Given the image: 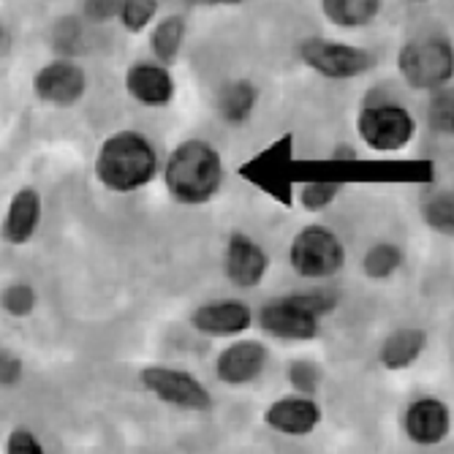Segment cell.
Instances as JSON below:
<instances>
[{"label": "cell", "mask_w": 454, "mask_h": 454, "mask_svg": "<svg viewBox=\"0 0 454 454\" xmlns=\"http://www.w3.org/2000/svg\"><path fill=\"white\" fill-rule=\"evenodd\" d=\"M63 25H66V33L58 30V35H55V47L68 58V55L74 52V41L79 38V27H76V22H71V20H66Z\"/></svg>", "instance_id": "cell-32"}, {"label": "cell", "mask_w": 454, "mask_h": 454, "mask_svg": "<svg viewBox=\"0 0 454 454\" xmlns=\"http://www.w3.org/2000/svg\"><path fill=\"white\" fill-rule=\"evenodd\" d=\"M38 223H41V196L35 188L25 185L9 201V210L4 218V239L9 245H25L35 234Z\"/></svg>", "instance_id": "cell-16"}, {"label": "cell", "mask_w": 454, "mask_h": 454, "mask_svg": "<svg viewBox=\"0 0 454 454\" xmlns=\"http://www.w3.org/2000/svg\"><path fill=\"white\" fill-rule=\"evenodd\" d=\"M338 193H340L338 183H308L300 193V201H302L305 210L318 213L326 207V204H333L338 199Z\"/></svg>", "instance_id": "cell-26"}, {"label": "cell", "mask_w": 454, "mask_h": 454, "mask_svg": "<svg viewBox=\"0 0 454 454\" xmlns=\"http://www.w3.org/2000/svg\"><path fill=\"white\" fill-rule=\"evenodd\" d=\"M267 346L259 340H237L218 354L215 376L229 387H245L256 381L267 367Z\"/></svg>", "instance_id": "cell-10"}, {"label": "cell", "mask_w": 454, "mask_h": 454, "mask_svg": "<svg viewBox=\"0 0 454 454\" xmlns=\"http://www.w3.org/2000/svg\"><path fill=\"white\" fill-rule=\"evenodd\" d=\"M300 58L308 68L326 79H354L367 74L370 68H376V55L354 47V44H340V41H329V38H308L300 47Z\"/></svg>", "instance_id": "cell-5"}, {"label": "cell", "mask_w": 454, "mask_h": 454, "mask_svg": "<svg viewBox=\"0 0 454 454\" xmlns=\"http://www.w3.org/2000/svg\"><path fill=\"white\" fill-rule=\"evenodd\" d=\"M356 134L359 139L381 153L403 150L417 134V122L408 109L395 104H379V106H364L356 114Z\"/></svg>", "instance_id": "cell-6"}, {"label": "cell", "mask_w": 454, "mask_h": 454, "mask_svg": "<svg viewBox=\"0 0 454 454\" xmlns=\"http://www.w3.org/2000/svg\"><path fill=\"white\" fill-rule=\"evenodd\" d=\"M335 158H354V150H348V147H338V150H335Z\"/></svg>", "instance_id": "cell-34"}, {"label": "cell", "mask_w": 454, "mask_h": 454, "mask_svg": "<svg viewBox=\"0 0 454 454\" xmlns=\"http://www.w3.org/2000/svg\"><path fill=\"white\" fill-rule=\"evenodd\" d=\"M288 262L302 278H329L346 262V247L326 226H305L288 245Z\"/></svg>", "instance_id": "cell-4"}, {"label": "cell", "mask_w": 454, "mask_h": 454, "mask_svg": "<svg viewBox=\"0 0 454 454\" xmlns=\"http://www.w3.org/2000/svg\"><path fill=\"white\" fill-rule=\"evenodd\" d=\"M33 93L52 106H74L88 93V74L74 60H52L33 76Z\"/></svg>", "instance_id": "cell-8"}, {"label": "cell", "mask_w": 454, "mask_h": 454, "mask_svg": "<svg viewBox=\"0 0 454 454\" xmlns=\"http://www.w3.org/2000/svg\"><path fill=\"white\" fill-rule=\"evenodd\" d=\"M122 4H126V0H85V4H82V12H85V17L90 22H109V20L120 17Z\"/></svg>", "instance_id": "cell-30"}, {"label": "cell", "mask_w": 454, "mask_h": 454, "mask_svg": "<svg viewBox=\"0 0 454 454\" xmlns=\"http://www.w3.org/2000/svg\"><path fill=\"white\" fill-rule=\"evenodd\" d=\"M397 71L414 90H441L454 76V47L443 35L408 41L397 55Z\"/></svg>", "instance_id": "cell-3"}, {"label": "cell", "mask_w": 454, "mask_h": 454, "mask_svg": "<svg viewBox=\"0 0 454 454\" xmlns=\"http://www.w3.org/2000/svg\"><path fill=\"white\" fill-rule=\"evenodd\" d=\"M126 90L137 104L160 109L175 98V79L163 63H137L126 71Z\"/></svg>", "instance_id": "cell-14"}, {"label": "cell", "mask_w": 454, "mask_h": 454, "mask_svg": "<svg viewBox=\"0 0 454 454\" xmlns=\"http://www.w3.org/2000/svg\"><path fill=\"white\" fill-rule=\"evenodd\" d=\"M427 348V333L425 329H397V333H392L381 351H379V359L387 370H405L414 364L422 351Z\"/></svg>", "instance_id": "cell-17"}, {"label": "cell", "mask_w": 454, "mask_h": 454, "mask_svg": "<svg viewBox=\"0 0 454 454\" xmlns=\"http://www.w3.org/2000/svg\"><path fill=\"white\" fill-rule=\"evenodd\" d=\"M183 44H185V20L180 14L163 17L150 33V50L158 58V63H163V66L177 60Z\"/></svg>", "instance_id": "cell-19"}, {"label": "cell", "mask_w": 454, "mask_h": 454, "mask_svg": "<svg viewBox=\"0 0 454 454\" xmlns=\"http://www.w3.org/2000/svg\"><path fill=\"white\" fill-rule=\"evenodd\" d=\"M270 267V256L264 247L245 237L242 231H234L226 242V275L239 288H256Z\"/></svg>", "instance_id": "cell-12"}, {"label": "cell", "mask_w": 454, "mask_h": 454, "mask_svg": "<svg viewBox=\"0 0 454 454\" xmlns=\"http://www.w3.org/2000/svg\"><path fill=\"white\" fill-rule=\"evenodd\" d=\"M6 454H44V446L27 427H17L6 438Z\"/></svg>", "instance_id": "cell-29"}, {"label": "cell", "mask_w": 454, "mask_h": 454, "mask_svg": "<svg viewBox=\"0 0 454 454\" xmlns=\"http://www.w3.org/2000/svg\"><path fill=\"white\" fill-rule=\"evenodd\" d=\"M223 180L221 153L201 139H188L175 147L163 167V185L180 204H207L223 188Z\"/></svg>", "instance_id": "cell-1"}, {"label": "cell", "mask_w": 454, "mask_h": 454, "mask_svg": "<svg viewBox=\"0 0 454 454\" xmlns=\"http://www.w3.org/2000/svg\"><path fill=\"white\" fill-rule=\"evenodd\" d=\"M286 376H288V381L297 387V392H305V395H310L318 387V370L308 359H297V362L288 364V373Z\"/></svg>", "instance_id": "cell-27"}, {"label": "cell", "mask_w": 454, "mask_h": 454, "mask_svg": "<svg viewBox=\"0 0 454 454\" xmlns=\"http://www.w3.org/2000/svg\"><path fill=\"white\" fill-rule=\"evenodd\" d=\"M191 324L204 335H218V338H229V335H239L247 326L254 324V313L245 302L237 300H223V302H207L193 310Z\"/></svg>", "instance_id": "cell-15"}, {"label": "cell", "mask_w": 454, "mask_h": 454, "mask_svg": "<svg viewBox=\"0 0 454 454\" xmlns=\"http://www.w3.org/2000/svg\"><path fill=\"white\" fill-rule=\"evenodd\" d=\"M158 12V0H126L120 12V22L129 33H142Z\"/></svg>", "instance_id": "cell-24"}, {"label": "cell", "mask_w": 454, "mask_h": 454, "mask_svg": "<svg viewBox=\"0 0 454 454\" xmlns=\"http://www.w3.org/2000/svg\"><path fill=\"white\" fill-rule=\"evenodd\" d=\"M188 6H237L242 0H185Z\"/></svg>", "instance_id": "cell-33"}, {"label": "cell", "mask_w": 454, "mask_h": 454, "mask_svg": "<svg viewBox=\"0 0 454 454\" xmlns=\"http://www.w3.org/2000/svg\"><path fill=\"white\" fill-rule=\"evenodd\" d=\"M403 264V251L392 242H381V245H373L370 251L364 254V262H362V270L367 278L373 280H384L389 278L397 267Z\"/></svg>", "instance_id": "cell-21"}, {"label": "cell", "mask_w": 454, "mask_h": 454, "mask_svg": "<svg viewBox=\"0 0 454 454\" xmlns=\"http://www.w3.org/2000/svg\"><path fill=\"white\" fill-rule=\"evenodd\" d=\"M256 98H259V93L247 79L231 82V85H226L223 93H221V114H223V120L231 122V126H242V122L254 114Z\"/></svg>", "instance_id": "cell-20"}, {"label": "cell", "mask_w": 454, "mask_h": 454, "mask_svg": "<svg viewBox=\"0 0 454 454\" xmlns=\"http://www.w3.org/2000/svg\"><path fill=\"white\" fill-rule=\"evenodd\" d=\"M35 308V292L25 283H14L4 292V310L14 318H25Z\"/></svg>", "instance_id": "cell-25"}, {"label": "cell", "mask_w": 454, "mask_h": 454, "mask_svg": "<svg viewBox=\"0 0 454 454\" xmlns=\"http://www.w3.org/2000/svg\"><path fill=\"white\" fill-rule=\"evenodd\" d=\"M288 300H294L300 308H305V310L316 313L318 318H321V316H326V313H333V310H335V305H338L335 294H329V292H302V294H292Z\"/></svg>", "instance_id": "cell-28"}, {"label": "cell", "mask_w": 454, "mask_h": 454, "mask_svg": "<svg viewBox=\"0 0 454 454\" xmlns=\"http://www.w3.org/2000/svg\"><path fill=\"white\" fill-rule=\"evenodd\" d=\"M93 169L104 188L114 193H134L155 180L158 155L147 137L137 131H117L98 147Z\"/></svg>", "instance_id": "cell-2"}, {"label": "cell", "mask_w": 454, "mask_h": 454, "mask_svg": "<svg viewBox=\"0 0 454 454\" xmlns=\"http://www.w3.org/2000/svg\"><path fill=\"white\" fill-rule=\"evenodd\" d=\"M427 122L435 134L454 137V88H441L427 104Z\"/></svg>", "instance_id": "cell-23"}, {"label": "cell", "mask_w": 454, "mask_h": 454, "mask_svg": "<svg viewBox=\"0 0 454 454\" xmlns=\"http://www.w3.org/2000/svg\"><path fill=\"white\" fill-rule=\"evenodd\" d=\"M20 376H22V362L12 351L0 354V384L12 389V387H17Z\"/></svg>", "instance_id": "cell-31"}, {"label": "cell", "mask_w": 454, "mask_h": 454, "mask_svg": "<svg viewBox=\"0 0 454 454\" xmlns=\"http://www.w3.org/2000/svg\"><path fill=\"white\" fill-rule=\"evenodd\" d=\"M321 12L326 22L354 30V27L370 25L379 17L381 0H321Z\"/></svg>", "instance_id": "cell-18"}, {"label": "cell", "mask_w": 454, "mask_h": 454, "mask_svg": "<svg viewBox=\"0 0 454 454\" xmlns=\"http://www.w3.org/2000/svg\"><path fill=\"white\" fill-rule=\"evenodd\" d=\"M403 427L408 433V438L419 443V446H435L441 443L449 430H451V414L443 400L435 397H422L414 400L405 408L403 417Z\"/></svg>", "instance_id": "cell-13"}, {"label": "cell", "mask_w": 454, "mask_h": 454, "mask_svg": "<svg viewBox=\"0 0 454 454\" xmlns=\"http://www.w3.org/2000/svg\"><path fill=\"white\" fill-rule=\"evenodd\" d=\"M139 379L150 395H155L158 400L169 403L180 411H207L213 405L210 392L204 389L191 373H185V370L153 364V367L142 370Z\"/></svg>", "instance_id": "cell-7"}, {"label": "cell", "mask_w": 454, "mask_h": 454, "mask_svg": "<svg viewBox=\"0 0 454 454\" xmlns=\"http://www.w3.org/2000/svg\"><path fill=\"white\" fill-rule=\"evenodd\" d=\"M425 223L441 234H454V193L451 191H441L435 196H430L422 207Z\"/></svg>", "instance_id": "cell-22"}, {"label": "cell", "mask_w": 454, "mask_h": 454, "mask_svg": "<svg viewBox=\"0 0 454 454\" xmlns=\"http://www.w3.org/2000/svg\"><path fill=\"white\" fill-rule=\"evenodd\" d=\"M262 329L280 340H313L318 335V316L300 308L294 300H278L262 308Z\"/></svg>", "instance_id": "cell-9"}, {"label": "cell", "mask_w": 454, "mask_h": 454, "mask_svg": "<svg viewBox=\"0 0 454 454\" xmlns=\"http://www.w3.org/2000/svg\"><path fill=\"white\" fill-rule=\"evenodd\" d=\"M321 422V408L302 395H288L275 400L267 411H264V425L280 435H310Z\"/></svg>", "instance_id": "cell-11"}]
</instances>
